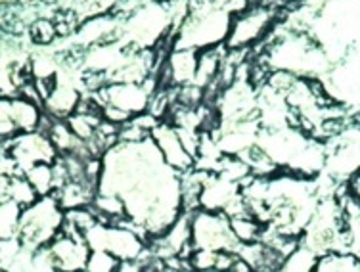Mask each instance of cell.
<instances>
[{
    "label": "cell",
    "instance_id": "6da1fadb",
    "mask_svg": "<svg viewBox=\"0 0 360 272\" xmlns=\"http://www.w3.org/2000/svg\"><path fill=\"white\" fill-rule=\"evenodd\" d=\"M100 165L98 192L121 197L127 223L148 242L184 213L180 173L167 165L152 138L117 142L100 157Z\"/></svg>",
    "mask_w": 360,
    "mask_h": 272
},
{
    "label": "cell",
    "instance_id": "7a4b0ae2",
    "mask_svg": "<svg viewBox=\"0 0 360 272\" xmlns=\"http://www.w3.org/2000/svg\"><path fill=\"white\" fill-rule=\"evenodd\" d=\"M234 14L213 0H190V12L173 35L171 46L207 50L224 46Z\"/></svg>",
    "mask_w": 360,
    "mask_h": 272
},
{
    "label": "cell",
    "instance_id": "3957f363",
    "mask_svg": "<svg viewBox=\"0 0 360 272\" xmlns=\"http://www.w3.org/2000/svg\"><path fill=\"white\" fill-rule=\"evenodd\" d=\"M63 213L65 211L56 202L54 195L39 197L27 207L21 209L20 231L18 240L23 250L37 252L41 247H49L63 228Z\"/></svg>",
    "mask_w": 360,
    "mask_h": 272
},
{
    "label": "cell",
    "instance_id": "277c9868",
    "mask_svg": "<svg viewBox=\"0 0 360 272\" xmlns=\"http://www.w3.org/2000/svg\"><path fill=\"white\" fill-rule=\"evenodd\" d=\"M84 242L90 252H108L119 261H142L150 253V245L131 223L98 221L86 234Z\"/></svg>",
    "mask_w": 360,
    "mask_h": 272
},
{
    "label": "cell",
    "instance_id": "5b68a950",
    "mask_svg": "<svg viewBox=\"0 0 360 272\" xmlns=\"http://www.w3.org/2000/svg\"><path fill=\"white\" fill-rule=\"evenodd\" d=\"M278 8L269 2H259L243 8L232 18L226 48L229 50H250L255 44H263L264 39L278 23Z\"/></svg>",
    "mask_w": 360,
    "mask_h": 272
},
{
    "label": "cell",
    "instance_id": "8992f818",
    "mask_svg": "<svg viewBox=\"0 0 360 272\" xmlns=\"http://www.w3.org/2000/svg\"><path fill=\"white\" fill-rule=\"evenodd\" d=\"M161 86L160 75L148 77L144 83H105L96 92H90L100 108L110 105L129 117H136L148 112L152 94Z\"/></svg>",
    "mask_w": 360,
    "mask_h": 272
},
{
    "label": "cell",
    "instance_id": "52a82bcc",
    "mask_svg": "<svg viewBox=\"0 0 360 272\" xmlns=\"http://www.w3.org/2000/svg\"><path fill=\"white\" fill-rule=\"evenodd\" d=\"M192 228V250H211V252H234L238 250L230 219L224 213L195 209L190 213Z\"/></svg>",
    "mask_w": 360,
    "mask_h": 272
},
{
    "label": "cell",
    "instance_id": "ba28073f",
    "mask_svg": "<svg viewBox=\"0 0 360 272\" xmlns=\"http://www.w3.org/2000/svg\"><path fill=\"white\" fill-rule=\"evenodd\" d=\"M10 160L14 161L15 171L23 175L35 165L49 163L52 165L58 160V150L44 131H31V133L15 134L6 144H2Z\"/></svg>",
    "mask_w": 360,
    "mask_h": 272
},
{
    "label": "cell",
    "instance_id": "9c48e42d",
    "mask_svg": "<svg viewBox=\"0 0 360 272\" xmlns=\"http://www.w3.org/2000/svg\"><path fill=\"white\" fill-rule=\"evenodd\" d=\"M200 209L215 211L232 216L251 215L245 200H243L242 186L232 181H226L224 176L217 173H209L203 182V188L200 194Z\"/></svg>",
    "mask_w": 360,
    "mask_h": 272
},
{
    "label": "cell",
    "instance_id": "30bf717a",
    "mask_svg": "<svg viewBox=\"0 0 360 272\" xmlns=\"http://www.w3.org/2000/svg\"><path fill=\"white\" fill-rule=\"evenodd\" d=\"M150 253L160 261L169 259H188L192 253V228H190V213L182 215L174 221L163 234L152 238Z\"/></svg>",
    "mask_w": 360,
    "mask_h": 272
},
{
    "label": "cell",
    "instance_id": "8fae6325",
    "mask_svg": "<svg viewBox=\"0 0 360 272\" xmlns=\"http://www.w3.org/2000/svg\"><path fill=\"white\" fill-rule=\"evenodd\" d=\"M153 144L160 150L161 157L165 160L169 167H173L176 173H186L195 167V157L186 150L184 142L180 140L179 131L174 129V125L169 119L160 121L155 129L152 131Z\"/></svg>",
    "mask_w": 360,
    "mask_h": 272
},
{
    "label": "cell",
    "instance_id": "7c38bea8",
    "mask_svg": "<svg viewBox=\"0 0 360 272\" xmlns=\"http://www.w3.org/2000/svg\"><path fill=\"white\" fill-rule=\"evenodd\" d=\"M198 50L171 46L167 50L165 60L160 71V83L163 89H176L194 83L198 67Z\"/></svg>",
    "mask_w": 360,
    "mask_h": 272
},
{
    "label": "cell",
    "instance_id": "4fadbf2b",
    "mask_svg": "<svg viewBox=\"0 0 360 272\" xmlns=\"http://www.w3.org/2000/svg\"><path fill=\"white\" fill-rule=\"evenodd\" d=\"M49 253L58 272H83L89 261L90 247L84 238L60 232L49 244Z\"/></svg>",
    "mask_w": 360,
    "mask_h": 272
},
{
    "label": "cell",
    "instance_id": "5bb4252c",
    "mask_svg": "<svg viewBox=\"0 0 360 272\" xmlns=\"http://www.w3.org/2000/svg\"><path fill=\"white\" fill-rule=\"evenodd\" d=\"M83 100V92L71 77L56 73V84L49 98L42 102V110L50 119H68L77 112Z\"/></svg>",
    "mask_w": 360,
    "mask_h": 272
},
{
    "label": "cell",
    "instance_id": "9a60e30c",
    "mask_svg": "<svg viewBox=\"0 0 360 272\" xmlns=\"http://www.w3.org/2000/svg\"><path fill=\"white\" fill-rule=\"evenodd\" d=\"M226 56V46H215V48L200 50L198 54V67H195L194 83L198 89L207 94L217 84V79L221 75L222 62Z\"/></svg>",
    "mask_w": 360,
    "mask_h": 272
},
{
    "label": "cell",
    "instance_id": "2e32d148",
    "mask_svg": "<svg viewBox=\"0 0 360 272\" xmlns=\"http://www.w3.org/2000/svg\"><path fill=\"white\" fill-rule=\"evenodd\" d=\"M90 207L94 209L98 219L104 221V223H121V221H127L125 203L117 195L96 192Z\"/></svg>",
    "mask_w": 360,
    "mask_h": 272
},
{
    "label": "cell",
    "instance_id": "e0dca14e",
    "mask_svg": "<svg viewBox=\"0 0 360 272\" xmlns=\"http://www.w3.org/2000/svg\"><path fill=\"white\" fill-rule=\"evenodd\" d=\"M100 219L94 213L92 207H79V209H70L63 213V228L62 232L65 234H73V236L84 238V234L98 223Z\"/></svg>",
    "mask_w": 360,
    "mask_h": 272
},
{
    "label": "cell",
    "instance_id": "ac0fdd59",
    "mask_svg": "<svg viewBox=\"0 0 360 272\" xmlns=\"http://www.w3.org/2000/svg\"><path fill=\"white\" fill-rule=\"evenodd\" d=\"M314 272H360V257L351 252H332L319 257Z\"/></svg>",
    "mask_w": 360,
    "mask_h": 272
},
{
    "label": "cell",
    "instance_id": "d6986e66",
    "mask_svg": "<svg viewBox=\"0 0 360 272\" xmlns=\"http://www.w3.org/2000/svg\"><path fill=\"white\" fill-rule=\"evenodd\" d=\"M319 263V255L311 252L305 245L297 244L295 250H291L280 263V272H314Z\"/></svg>",
    "mask_w": 360,
    "mask_h": 272
},
{
    "label": "cell",
    "instance_id": "ffe728a7",
    "mask_svg": "<svg viewBox=\"0 0 360 272\" xmlns=\"http://www.w3.org/2000/svg\"><path fill=\"white\" fill-rule=\"evenodd\" d=\"M230 226H232V234H234L236 242L242 244H253L261 240L263 234V224L257 221L253 215H240L230 219Z\"/></svg>",
    "mask_w": 360,
    "mask_h": 272
},
{
    "label": "cell",
    "instance_id": "44dd1931",
    "mask_svg": "<svg viewBox=\"0 0 360 272\" xmlns=\"http://www.w3.org/2000/svg\"><path fill=\"white\" fill-rule=\"evenodd\" d=\"M23 176L31 182V186L35 188L37 195L39 197H44V195H52L56 190V176H54V163L49 165V163H41V165H35L29 171L23 173Z\"/></svg>",
    "mask_w": 360,
    "mask_h": 272
},
{
    "label": "cell",
    "instance_id": "7402d4cb",
    "mask_svg": "<svg viewBox=\"0 0 360 272\" xmlns=\"http://www.w3.org/2000/svg\"><path fill=\"white\" fill-rule=\"evenodd\" d=\"M21 207L10 197L0 200V240H14L20 231Z\"/></svg>",
    "mask_w": 360,
    "mask_h": 272
},
{
    "label": "cell",
    "instance_id": "603a6c76",
    "mask_svg": "<svg viewBox=\"0 0 360 272\" xmlns=\"http://www.w3.org/2000/svg\"><path fill=\"white\" fill-rule=\"evenodd\" d=\"M6 197H10L12 202H15L20 205L21 209L27 207L33 202L39 200L35 188L31 186V182L25 179L23 175H14L10 176V182H8V190H6Z\"/></svg>",
    "mask_w": 360,
    "mask_h": 272
},
{
    "label": "cell",
    "instance_id": "cb8c5ba5",
    "mask_svg": "<svg viewBox=\"0 0 360 272\" xmlns=\"http://www.w3.org/2000/svg\"><path fill=\"white\" fill-rule=\"evenodd\" d=\"M29 37L33 39L35 44L49 46L50 42H54L56 39H58V31H56L54 20H49V18H37V20L29 25Z\"/></svg>",
    "mask_w": 360,
    "mask_h": 272
},
{
    "label": "cell",
    "instance_id": "d4e9b609",
    "mask_svg": "<svg viewBox=\"0 0 360 272\" xmlns=\"http://www.w3.org/2000/svg\"><path fill=\"white\" fill-rule=\"evenodd\" d=\"M219 253L211 250H192L188 257V265L194 272H209L217 271L219 266Z\"/></svg>",
    "mask_w": 360,
    "mask_h": 272
},
{
    "label": "cell",
    "instance_id": "484cf974",
    "mask_svg": "<svg viewBox=\"0 0 360 272\" xmlns=\"http://www.w3.org/2000/svg\"><path fill=\"white\" fill-rule=\"evenodd\" d=\"M119 263L121 261L108 252H90L83 272H115Z\"/></svg>",
    "mask_w": 360,
    "mask_h": 272
},
{
    "label": "cell",
    "instance_id": "4316f807",
    "mask_svg": "<svg viewBox=\"0 0 360 272\" xmlns=\"http://www.w3.org/2000/svg\"><path fill=\"white\" fill-rule=\"evenodd\" d=\"M345 192L354 202L360 203V171H356L353 176H349V181L345 182Z\"/></svg>",
    "mask_w": 360,
    "mask_h": 272
},
{
    "label": "cell",
    "instance_id": "83f0119b",
    "mask_svg": "<svg viewBox=\"0 0 360 272\" xmlns=\"http://www.w3.org/2000/svg\"><path fill=\"white\" fill-rule=\"evenodd\" d=\"M115 272H146L142 261H121Z\"/></svg>",
    "mask_w": 360,
    "mask_h": 272
},
{
    "label": "cell",
    "instance_id": "f1b7e54d",
    "mask_svg": "<svg viewBox=\"0 0 360 272\" xmlns=\"http://www.w3.org/2000/svg\"><path fill=\"white\" fill-rule=\"evenodd\" d=\"M229 272H253V268H251L243 259H240L238 255H236V261L232 263V266H230Z\"/></svg>",
    "mask_w": 360,
    "mask_h": 272
},
{
    "label": "cell",
    "instance_id": "f546056e",
    "mask_svg": "<svg viewBox=\"0 0 360 272\" xmlns=\"http://www.w3.org/2000/svg\"><path fill=\"white\" fill-rule=\"evenodd\" d=\"M253 272H280V271H278V266H259V268H255Z\"/></svg>",
    "mask_w": 360,
    "mask_h": 272
},
{
    "label": "cell",
    "instance_id": "4dcf8cb0",
    "mask_svg": "<svg viewBox=\"0 0 360 272\" xmlns=\"http://www.w3.org/2000/svg\"><path fill=\"white\" fill-rule=\"evenodd\" d=\"M259 2H263V0H250V6L251 4H259Z\"/></svg>",
    "mask_w": 360,
    "mask_h": 272
},
{
    "label": "cell",
    "instance_id": "1f68e13d",
    "mask_svg": "<svg viewBox=\"0 0 360 272\" xmlns=\"http://www.w3.org/2000/svg\"><path fill=\"white\" fill-rule=\"evenodd\" d=\"M180 272H194L192 268H184V271H180Z\"/></svg>",
    "mask_w": 360,
    "mask_h": 272
},
{
    "label": "cell",
    "instance_id": "d6a6232c",
    "mask_svg": "<svg viewBox=\"0 0 360 272\" xmlns=\"http://www.w3.org/2000/svg\"><path fill=\"white\" fill-rule=\"evenodd\" d=\"M209 272H229V271H209Z\"/></svg>",
    "mask_w": 360,
    "mask_h": 272
},
{
    "label": "cell",
    "instance_id": "836d02e7",
    "mask_svg": "<svg viewBox=\"0 0 360 272\" xmlns=\"http://www.w3.org/2000/svg\"><path fill=\"white\" fill-rule=\"evenodd\" d=\"M263 2H269V0H263Z\"/></svg>",
    "mask_w": 360,
    "mask_h": 272
}]
</instances>
